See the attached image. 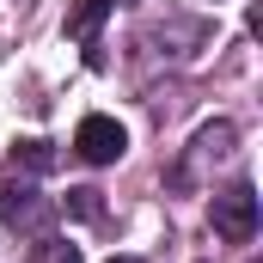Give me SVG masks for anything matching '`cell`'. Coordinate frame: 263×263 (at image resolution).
Instances as JSON below:
<instances>
[{
	"instance_id": "4",
	"label": "cell",
	"mask_w": 263,
	"mask_h": 263,
	"mask_svg": "<svg viewBox=\"0 0 263 263\" xmlns=\"http://www.w3.org/2000/svg\"><path fill=\"white\" fill-rule=\"evenodd\" d=\"M233 141H239V129H233V123H208V129L190 141V159H184L172 178H178V184H190V172H196L202 159H233Z\"/></svg>"
},
{
	"instance_id": "7",
	"label": "cell",
	"mask_w": 263,
	"mask_h": 263,
	"mask_svg": "<svg viewBox=\"0 0 263 263\" xmlns=\"http://www.w3.org/2000/svg\"><path fill=\"white\" fill-rule=\"evenodd\" d=\"M67 214H80V220H98V214H104V202H98V190H92V184L67 190Z\"/></svg>"
},
{
	"instance_id": "5",
	"label": "cell",
	"mask_w": 263,
	"mask_h": 263,
	"mask_svg": "<svg viewBox=\"0 0 263 263\" xmlns=\"http://www.w3.org/2000/svg\"><path fill=\"white\" fill-rule=\"evenodd\" d=\"M104 18H110V0H67V37L73 43H98Z\"/></svg>"
},
{
	"instance_id": "8",
	"label": "cell",
	"mask_w": 263,
	"mask_h": 263,
	"mask_svg": "<svg viewBox=\"0 0 263 263\" xmlns=\"http://www.w3.org/2000/svg\"><path fill=\"white\" fill-rule=\"evenodd\" d=\"M31 263H80V251H73L67 239H37V251H31Z\"/></svg>"
},
{
	"instance_id": "6",
	"label": "cell",
	"mask_w": 263,
	"mask_h": 263,
	"mask_svg": "<svg viewBox=\"0 0 263 263\" xmlns=\"http://www.w3.org/2000/svg\"><path fill=\"white\" fill-rule=\"evenodd\" d=\"M12 165H25V172H49V165H55V147H49L43 135H25V141H12Z\"/></svg>"
},
{
	"instance_id": "10",
	"label": "cell",
	"mask_w": 263,
	"mask_h": 263,
	"mask_svg": "<svg viewBox=\"0 0 263 263\" xmlns=\"http://www.w3.org/2000/svg\"><path fill=\"white\" fill-rule=\"evenodd\" d=\"M251 263H257V257H251Z\"/></svg>"
},
{
	"instance_id": "2",
	"label": "cell",
	"mask_w": 263,
	"mask_h": 263,
	"mask_svg": "<svg viewBox=\"0 0 263 263\" xmlns=\"http://www.w3.org/2000/svg\"><path fill=\"white\" fill-rule=\"evenodd\" d=\"M123 147H129V135L117 117H86L80 129H73V153L86 159V165H110V159H123Z\"/></svg>"
},
{
	"instance_id": "1",
	"label": "cell",
	"mask_w": 263,
	"mask_h": 263,
	"mask_svg": "<svg viewBox=\"0 0 263 263\" xmlns=\"http://www.w3.org/2000/svg\"><path fill=\"white\" fill-rule=\"evenodd\" d=\"M208 220H214V233H220L227 245H251V239H257V190H251V184L220 190L214 208H208Z\"/></svg>"
},
{
	"instance_id": "3",
	"label": "cell",
	"mask_w": 263,
	"mask_h": 263,
	"mask_svg": "<svg viewBox=\"0 0 263 263\" xmlns=\"http://www.w3.org/2000/svg\"><path fill=\"white\" fill-rule=\"evenodd\" d=\"M0 220H6V227H31V220H43V196L31 190V178L0 172Z\"/></svg>"
},
{
	"instance_id": "9",
	"label": "cell",
	"mask_w": 263,
	"mask_h": 263,
	"mask_svg": "<svg viewBox=\"0 0 263 263\" xmlns=\"http://www.w3.org/2000/svg\"><path fill=\"white\" fill-rule=\"evenodd\" d=\"M110 263H141V257H110Z\"/></svg>"
}]
</instances>
